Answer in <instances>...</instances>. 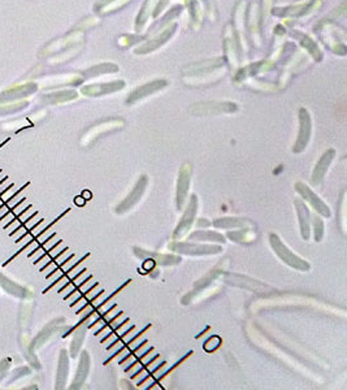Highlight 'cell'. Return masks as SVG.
<instances>
[{"instance_id":"cell-1","label":"cell","mask_w":347,"mask_h":390,"mask_svg":"<svg viewBox=\"0 0 347 390\" xmlns=\"http://www.w3.org/2000/svg\"><path fill=\"white\" fill-rule=\"evenodd\" d=\"M174 30H175V23H173L172 26H169L168 29L164 30L162 34H160L159 36H156V38H154L152 40H149V43H145L143 46L138 47L136 50L137 53H147L150 52V51L152 50H155V48H158L159 46H162V44H164L167 42V40L171 38V36L173 35V33H174Z\"/></svg>"},{"instance_id":"cell-3","label":"cell","mask_w":347,"mask_h":390,"mask_svg":"<svg viewBox=\"0 0 347 390\" xmlns=\"http://www.w3.org/2000/svg\"><path fill=\"white\" fill-rule=\"evenodd\" d=\"M124 87L123 81H115L111 83H103V85H98V86H90L83 90L86 95H102V94H108L120 90Z\"/></svg>"},{"instance_id":"cell-7","label":"cell","mask_w":347,"mask_h":390,"mask_svg":"<svg viewBox=\"0 0 347 390\" xmlns=\"http://www.w3.org/2000/svg\"><path fill=\"white\" fill-rule=\"evenodd\" d=\"M66 376H68V358H66V355H65V351H61V358H60V366H59V375H57V388L64 387Z\"/></svg>"},{"instance_id":"cell-6","label":"cell","mask_w":347,"mask_h":390,"mask_svg":"<svg viewBox=\"0 0 347 390\" xmlns=\"http://www.w3.org/2000/svg\"><path fill=\"white\" fill-rule=\"evenodd\" d=\"M87 372H89V355H87V353L85 351L82 355V359H81L80 367H78L76 380H74V383H73V388L80 387L81 384L85 381V379H86Z\"/></svg>"},{"instance_id":"cell-5","label":"cell","mask_w":347,"mask_h":390,"mask_svg":"<svg viewBox=\"0 0 347 390\" xmlns=\"http://www.w3.org/2000/svg\"><path fill=\"white\" fill-rule=\"evenodd\" d=\"M0 285L3 286V289L9 294L14 295V297L18 298H25L27 294V291L25 290V288L20 286V285H17L16 282L10 281L9 278H7L4 275L0 273Z\"/></svg>"},{"instance_id":"cell-11","label":"cell","mask_w":347,"mask_h":390,"mask_svg":"<svg viewBox=\"0 0 347 390\" xmlns=\"http://www.w3.org/2000/svg\"><path fill=\"white\" fill-rule=\"evenodd\" d=\"M8 367H9V359H4V361L0 362V379L7 372Z\"/></svg>"},{"instance_id":"cell-10","label":"cell","mask_w":347,"mask_h":390,"mask_svg":"<svg viewBox=\"0 0 347 390\" xmlns=\"http://www.w3.org/2000/svg\"><path fill=\"white\" fill-rule=\"evenodd\" d=\"M303 44L306 47H307L308 50L311 51V53H314L315 57L318 56V59H320V56H321L320 50H319V48H318V46H315V43H314V42H312V40H310V39H308V38H304Z\"/></svg>"},{"instance_id":"cell-8","label":"cell","mask_w":347,"mask_h":390,"mask_svg":"<svg viewBox=\"0 0 347 390\" xmlns=\"http://www.w3.org/2000/svg\"><path fill=\"white\" fill-rule=\"evenodd\" d=\"M76 337H74V340H73L72 342V357L74 358L77 355V351L80 350V346H81V342H82L83 337H85V328H82L81 331L76 332Z\"/></svg>"},{"instance_id":"cell-9","label":"cell","mask_w":347,"mask_h":390,"mask_svg":"<svg viewBox=\"0 0 347 390\" xmlns=\"http://www.w3.org/2000/svg\"><path fill=\"white\" fill-rule=\"evenodd\" d=\"M154 3H155V0H149V1H147V4H146V7H145V10H143V12H142L141 17H138V22H137V29H139V27H142V25L146 22V20L149 18V9H151L152 5H154Z\"/></svg>"},{"instance_id":"cell-2","label":"cell","mask_w":347,"mask_h":390,"mask_svg":"<svg viewBox=\"0 0 347 390\" xmlns=\"http://www.w3.org/2000/svg\"><path fill=\"white\" fill-rule=\"evenodd\" d=\"M166 83H167L166 81H155V82L146 83V85H143V86L138 87V89L132 94V96L128 99V103L129 102L132 103L134 102V100L141 99V98H143V96H147L149 94L154 93V91H156V90H159L162 89V87L166 86Z\"/></svg>"},{"instance_id":"cell-4","label":"cell","mask_w":347,"mask_h":390,"mask_svg":"<svg viewBox=\"0 0 347 390\" xmlns=\"http://www.w3.org/2000/svg\"><path fill=\"white\" fill-rule=\"evenodd\" d=\"M310 132H311L310 116H308V112L306 109H301V133H299V139H298V146H301L299 151L307 145V141L310 138Z\"/></svg>"}]
</instances>
